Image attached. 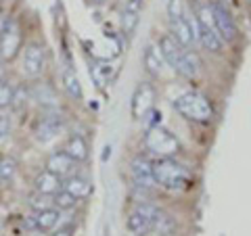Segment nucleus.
Segmentation results:
<instances>
[{
  "label": "nucleus",
  "mask_w": 251,
  "mask_h": 236,
  "mask_svg": "<svg viewBox=\"0 0 251 236\" xmlns=\"http://www.w3.org/2000/svg\"><path fill=\"white\" fill-rule=\"evenodd\" d=\"M54 236H72V232H69V230H61V232H57Z\"/></svg>",
  "instance_id": "obj_33"
},
{
  "label": "nucleus",
  "mask_w": 251,
  "mask_h": 236,
  "mask_svg": "<svg viewBox=\"0 0 251 236\" xmlns=\"http://www.w3.org/2000/svg\"><path fill=\"white\" fill-rule=\"evenodd\" d=\"M155 100V88L151 84H140L132 94V117L143 119V117L151 111Z\"/></svg>",
  "instance_id": "obj_9"
},
{
  "label": "nucleus",
  "mask_w": 251,
  "mask_h": 236,
  "mask_svg": "<svg viewBox=\"0 0 251 236\" xmlns=\"http://www.w3.org/2000/svg\"><path fill=\"white\" fill-rule=\"evenodd\" d=\"M132 178H134V184L138 188H151L155 184L153 174H151V163L145 157H136L132 161Z\"/></svg>",
  "instance_id": "obj_13"
},
{
  "label": "nucleus",
  "mask_w": 251,
  "mask_h": 236,
  "mask_svg": "<svg viewBox=\"0 0 251 236\" xmlns=\"http://www.w3.org/2000/svg\"><path fill=\"white\" fill-rule=\"evenodd\" d=\"M11 134V117L6 113H0V140H4Z\"/></svg>",
  "instance_id": "obj_31"
},
{
  "label": "nucleus",
  "mask_w": 251,
  "mask_h": 236,
  "mask_svg": "<svg viewBox=\"0 0 251 236\" xmlns=\"http://www.w3.org/2000/svg\"><path fill=\"white\" fill-rule=\"evenodd\" d=\"M63 153H67L75 163H82L88 159V144H86V140L82 136H72L67 140L65 148H63Z\"/></svg>",
  "instance_id": "obj_19"
},
{
  "label": "nucleus",
  "mask_w": 251,
  "mask_h": 236,
  "mask_svg": "<svg viewBox=\"0 0 251 236\" xmlns=\"http://www.w3.org/2000/svg\"><path fill=\"white\" fill-rule=\"evenodd\" d=\"M157 211L153 205H140L134 213L128 217V230L136 236H143L147 234L149 230H153V224H155V217H157Z\"/></svg>",
  "instance_id": "obj_7"
},
{
  "label": "nucleus",
  "mask_w": 251,
  "mask_h": 236,
  "mask_svg": "<svg viewBox=\"0 0 251 236\" xmlns=\"http://www.w3.org/2000/svg\"><path fill=\"white\" fill-rule=\"evenodd\" d=\"M46 169L52 171V174L59 178H65V176H72V171L75 169V161L63 151L52 153L49 157V161H46Z\"/></svg>",
  "instance_id": "obj_12"
},
{
  "label": "nucleus",
  "mask_w": 251,
  "mask_h": 236,
  "mask_svg": "<svg viewBox=\"0 0 251 236\" xmlns=\"http://www.w3.org/2000/svg\"><path fill=\"white\" fill-rule=\"evenodd\" d=\"M63 190H67L69 194H74L75 199H86L92 192V184L82 176H67L65 182H61Z\"/></svg>",
  "instance_id": "obj_15"
},
{
  "label": "nucleus",
  "mask_w": 251,
  "mask_h": 236,
  "mask_svg": "<svg viewBox=\"0 0 251 236\" xmlns=\"http://www.w3.org/2000/svg\"><path fill=\"white\" fill-rule=\"evenodd\" d=\"M44 63H46V54L40 44H27L21 57V71L27 77H38L44 71Z\"/></svg>",
  "instance_id": "obj_5"
},
{
  "label": "nucleus",
  "mask_w": 251,
  "mask_h": 236,
  "mask_svg": "<svg viewBox=\"0 0 251 236\" xmlns=\"http://www.w3.org/2000/svg\"><path fill=\"white\" fill-rule=\"evenodd\" d=\"M29 98L36 100V103L42 107H57V103H59L57 94H54V90L49 84H34L29 88Z\"/></svg>",
  "instance_id": "obj_17"
},
{
  "label": "nucleus",
  "mask_w": 251,
  "mask_h": 236,
  "mask_svg": "<svg viewBox=\"0 0 251 236\" xmlns=\"http://www.w3.org/2000/svg\"><path fill=\"white\" fill-rule=\"evenodd\" d=\"M34 219H36V230H52L61 219V211L52 209V207L44 209V211H38V213L34 215Z\"/></svg>",
  "instance_id": "obj_21"
},
{
  "label": "nucleus",
  "mask_w": 251,
  "mask_h": 236,
  "mask_svg": "<svg viewBox=\"0 0 251 236\" xmlns=\"http://www.w3.org/2000/svg\"><path fill=\"white\" fill-rule=\"evenodd\" d=\"M170 31H172V38L182 48H188V46L197 40V21H188L184 17L170 19Z\"/></svg>",
  "instance_id": "obj_8"
},
{
  "label": "nucleus",
  "mask_w": 251,
  "mask_h": 236,
  "mask_svg": "<svg viewBox=\"0 0 251 236\" xmlns=\"http://www.w3.org/2000/svg\"><path fill=\"white\" fill-rule=\"evenodd\" d=\"M174 109L191 121L205 123L214 117V109H211L209 100L199 92H184L174 100Z\"/></svg>",
  "instance_id": "obj_2"
},
{
  "label": "nucleus",
  "mask_w": 251,
  "mask_h": 236,
  "mask_svg": "<svg viewBox=\"0 0 251 236\" xmlns=\"http://www.w3.org/2000/svg\"><path fill=\"white\" fill-rule=\"evenodd\" d=\"M75 203H77V199L74 194H69L67 190H57L54 192V199H52V205H57V209L61 211V209H74L75 207Z\"/></svg>",
  "instance_id": "obj_24"
},
{
  "label": "nucleus",
  "mask_w": 251,
  "mask_h": 236,
  "mask_svg": "<svg viewBox=\"0 0 251 236\" xmlns=\"http://www.w3.org/2000/svg\"><path fill=\"white\" fill-rule=\"evenodd\" d=\"M145 146L149 153H153L157 157H174L180 151V142L176 140V136H172L168 130L159 128V125L149 128L145 136Z\"/></svg>",
  "instance_id": "obj_3"
},
{
  "label": "nucleus",
  "mask_w": 251,
  "mask_h": 236,
  "mask_svg": "<svg viewBox=\"0 0 251 236\" xmlns=\"http://www.w3.org/2000/svg\"><path fill=\"white\" fill-rule=\"evenodd\" d=\"M63 88H65V92L74 100H80L82 98V84H80L77 75L72 71V69H67V71L63 73Z\"/></svg>",
  "instance_id": "obj_22"
},
{
  "label": "nucleus",
  "mask_w": 251,
  "mask_h": 236,
  "mask_svg": "<svg viewBox=\"0 0 251 236\" xmlns=\"http://www.w3.org/2000/svg\"><path fill=\"white\" fill-rule=\"evenodd\" d=\"M151 174L155 184H159L168 190H182L191 182V174L184 165L176 163L172 157H159L151 163Z\"/></svg>",
  "instance_id": "obj_1"
},
{
  "label": "nucleus",
  "mask_w": 251,
  "mask_h": 236,
  "mask_svg": "<svg viewBox=\"0 0 251 236\" xmlns=\"http://www.w3.org/2000/svg\"><path fill=\"white\" fill-rule=\"evenodd\" d=\"M15 174H17V161L13 157H2L0 159V182L9 184L15 178Z\"/></svg>",
  "instance_id": "obj_23"
},
{
  "label": "nucleus",
  "mask_w": 251,
  "mask_h": 236,
  "mask_svg": "<svg viewBox=\"0 0 251 236\" xmlns=\"http://www.w3.org/2000/svg\"><path fill=\"white\" fill-rule=\"evenodd\" d=\"M13 100V88L6 82H0V109H9Z\"/></svg>",
  "instance_id": "obj_29"
},
{
  "label": "nucleus",
  "mask_w": 251,
  "mask_h": 236,
  "mask_svg": "<svg viewBox=\"0 0 251 236\" xmlns=\"http://www.w3.org/2000/svg\"><path fill=\"white\" fill-rule=\"evenodd\" d=\"M140 9H143V0H126L124 11H128V13H140Z\"/></svg>",
  "instance_id": "obj_32"
},
{
  "label": "nucleus",
  "mask_w": 251,
  "mask_h": 236,
  "mask_svg": "<svg viewBox=\"0 0 251 236\" xmlns=\"http://www.w3.org/2000/svg\"><path fill=\"white\" fill-rule=\"evenodd\" d=\"M157 48H159L163 61L172 65V69L176 67V63L180 61V57H182V52H184V48L172 36H163L161 40H159V46H157Z\"/></svg>",
  "instance_id": "obj_14"
},
{
  "label": "nucleus",
  "mask_w": 251,
  "mask_h": 236,
  "mask_svg": "<svg viewBox=\"0 0 251 236\" xmlns=\"http://www.w3.org/2000/svg\"><path fill=\"white\" fill-rule=\"evenodd\" d=\"M199 67H201V61H199L197 54H195L193 50H184L182 57H180V61L176 63L174 71H178L180 75H184V77H195L199 73Z\"/></svg>",
  "instance_id": "obj_18"
},
{
  "label": "nucleus",
  "mask_w": 251,
  "mask_h": 236,
  "mask_svg": "<svg viewBox=\"0 0 251 236\" xmlns=\"http://www.w3.org/2000/svg\"><path fill=\"white\" fill-rule=\"evenodd\" d=\"M197 38L203 44V48H207L211 52H220L224 48V40L220 38V34L214 27V19H211L209 6H201L197 13Z\"/></svg>",
  "instance_id": "obj_4"
},
{
  "label": "nucleus",
  "mask_w": 251,
  "mask_h": 236,
  "mask_svg": "<svg viewBox=\"0 0 251 236\" xmlns=\"http://www.w3.org/2000/svg\"><path fill=\"white\" fill-rule=\"evenodd\" d=\"M34 186H36V190L38 192H42V194H54L57 190H61V178L59 176H54L52 171L49 169H44L40 171V174L36 176L34 180Z\"/></svg>",
  "instance_id": "obj_16"
},
{
  "label": "nucleus",
  "mask_w": 251,
  "mask_h": 236,
  "mask_svg": "<svg viewBox=\"0 0 251 236\" xmlns=\"http://www.w3.org/2000/svg\"><path fill=\"white\" fill-rule=\"evenodd\" d=\"M138 25V13H128V11H124L122 15V29H124V34H132V31L136 29Z\"/></svg>",
  "instance_id": "obj_27"
},
{
  "label": "nucleus",
  "mask_w": 251,
  "mask_h": 236,
  "mask_svg": "<svg viewBox=\"0 0 251 236\" xmlns=\"http://www.w3.org/2000/svg\"><path fill=\"white\" fill-rule=\"evenodd\" d=\"M27 96H29V90L25 88V86L13 88V100H11V107H13V109H21L23 105L27 103Z\"/></svg>",
  "instance_id": "obj_28"
},
{
  "label": "nucleus",
  "mask_w": 251,
  "mask_h": 236,
  "mask_svg": "<svg viewBox=\"0 0 251 236\" xmlns=\"http://www.w3.org/2000/svg\"><path fill=\"white\" fill-rule=\"evenodd\" d=\"M211 11V19H214V27L216 31L220 34L224 42H232L234 38H237V25H234V21L230 17V13L224 9L220 2H214L209 6Z\"/></svg>",
  "instance_id": "obj_6"
},
{
  "label": "nucleus",
  "mask_w": 251,
  "mask_h": 236,
  "mask_svg": "<svg viewBox=\"0 0 251 236\" xmlns=\"http://www.w3.org/2000/svg\"><path fill=\"white\" fill-rule=\"evenodd\" d=\"M29 207L36 211H44V209H50L52 207V199H49V194H42V192H38L36 196H31L29 199Z\"/></svg>",
  "instance_id": "obj_25"
},
{
  "label": "nucleus",
  "mask_w": 251,
  "mask_h": 236,
  "mask_svg": "<svg viewBox=\"0 0 251 236\" xmlns=\"http://www.w3.org/2000/svg\"><path fill=\"white\" fill-rule=\"evenodd\" d=\"M61 128H63V117L59 113H46L42 119H38L34 134L40 142H50L52 138H57Z\"/></svg>",
  "instance_id": "obj_10"
},
{
  "label": "nucleus",
  "mask_w": 251,
  "mask_h": 236,
  "mask_svg": "<svg viewBox=\"0 0 251 236\" xmlns=\"http://www.w3.org/2000/svg\"><path fill=\"white\" fill-rule=\"evenodd\" d=\"M90 73H92L94 82H97L99 86H105L109 82V75H111V65H107V63H103V65H97Z\"/></svg>",
  "instance_id": "obj_26"
},
{
  "label": "nucleus",
  "mask_w": 251,
  "mask_h": 236,
  "mask_svg": "<svg viewBox=\"0 0 251 236\" xmlns=\"http://www.w3.org/2000/svg\"><path fill=\"white\" fill-rule=\"evenodd\" d=\"M92 2H94V4H105L107 0H92Z\"/></svg>",
  "instance_id": "obj_35"
},
{
  "label": "nucleus",
  "mask_w": 251,
  "mask_h": 236,
  "mask_svg": "<svg viewBox=\"0 0 251 236\" xmlns=\"http://www.w3.org/2000/svg\"><path fill=\"white\" fill-rule=\"evenodd\" d=\"M4 23H6V19L0 15V34H2V29H4Z\"/></svg>",
  "instance_id": "obj_34"
},
{
  "label": "nucleus",
  "mask_w": 251,
  "mask_h": 236,
  "mask_svg": "<svg viewBox=\"0 0 251 236\" xmlns=\"http://www.w3.org/2000/svg\"><path fill=\"white\" fill-rule=\"evenodd\" d=\"M168 15H170V19L184 17V2L182 0H170L168 2Z\"/></svg>",
  "instance_id": "obj_30"
},
{
  "label": "nucleus",
  "mask_w": 251,
  "mask_h": 236,
  "mask_svg": "<svg viewBox=\"0 0 251 236\" xmlns=\"http://www.w3.org/2000/svg\"><path fill=\"white\" fill-rule=\"evenodd\" d=\"M19 46H21V36H19L17 27H15L13 21H6L2 34H0V57L13 59L15 54L19 52Z\"/></svg>",
  "instance_id": "obj_11"
},
{
  "label": "nucleus",
  "mask_w": 251,
  "mask_h": 236,
  "mask_svg": "<svg viewBox=\"0 0 251 236\" xmlns=\"http://www.w3.org/2000/svg\"><path fill=\"white\" fill-rule=\"evenodd\" d=\"M145 67H147V71L151 73L153 77L157 75H161V69H163V57H161V52L159 48H155V46H147V50H145Z\"/></svg>",
  "instance_id": "obj_20"
}]
</instances>
